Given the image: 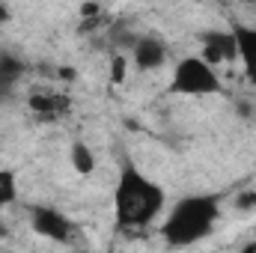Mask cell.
<instances>
[{
    "instance_id": "1",
    "label": "cell",
    "mask_w": 256,
    "mask_h": 253,
    "mask_svg": "<svg viewBox=\"0 0 256 253\" xmlns=\"http://www.w3.org/2000/svg\"><path fill=\"white\" fill-rule=\"evenodd\" d=\"M167 194L158 182L128 164L114 188V220L116 230H143L164 212Z\"/></svg>"
},
{
    "instance_id": "2",
    "label": "cell",
    "mask_w": 256,
    "mask_h": 253,
    "mask_svg": "<svg viewBox=\"0 0 256 253\" xmlns=\"http://www.w3.org/2000/svg\"><path fill=\"white\" fill-rule=\"evenodd\" d=\"M218 218H220V196L218 194H191V196H182L170 208L161 232H164L167 244L191 248L214 230Z\"/></svg>"
},
{
    "instance_id": "3",
    "label": "cell",
    "mask_w": 256,
    "mask_h": 253,
    "mask_svg": "<svg viewBox=\"0 0 256 253\" xmlns=\"http://www.w3.org/2000/svg\"><path fill=\"white\" fill-rule=\"evenodd\" d=\"M220 74L218 68L208 63L202 54L182 57L173 74H170V90L176 96H191V98H206V96H218L220 92Z\"/></svg>"
},
{
    "instance_id": "4",
    "label": "cell",
    "mask_w": 256,
    "mask_h": 253,
    "mask_svg": "<svg viewBox=\"0 0 256 253\" xmlns=\"http://www.w3.org/2000/svg\"><path fill=\"white\" fill-rule=\"evenodd\" d=\"M30 226H33L36 236L51 238V242H68L72 232H74L72 220L66 218L60 208H54V206H36L30 212Z\"/></svg>"
},
{
    "instance_id": "5",
    "label": "cell",
    "mask_w": 256,
    "mask_h": 253,
    "mask_svg": "<svg viewBox=\"0 0 256 253\" xmlns=\"http://www.w3.org/2000/svg\"><path fill=\"white\" fill-rule=\"evenodd\" d=\"M200 54L214 66V68L238 63V48H236L232 30H208V33H202V39H200Z\"/></svg>"
},
{
    "instance_id": "6",
    "label": "cell",
    "mask_w": 256,
    "mask_h": 253,
    "mask_svg": "<svg viewBox=\"0 0 256 253\" xmlns=\"http://www.w3.org/2000/svg\"><path fill=\"white\" fill-rule=\"evenodd\" d=\"M131 63L140 72H152L167 63V45L158 36H137L131 45Z\"/></svg>"
},
{
    "instance_id": "7",
    "label": "cell",
    "mask_w": 256,
    "mask_h": 253,
    "mask_svg": "<svg viewBox=\"0 0 256 253\" xmlns=\"http://www.w3.org/2000/svg\"><path fill=\"white\" fill-rule=\"evenodd\" d=\"M236 36V48H238V63L244 68V78L256 86V27L254 24H232L230 27Z\"/></svg>"
},
{
    "instance_id": "8",
    "label": "cell",
    "mask_w": 256,
    "mask_h": 253,
    "mask_svg": "<svg viewBox=\"0 0 256 253\" xmlns=\"http://www.w3.org/2000/svg\"><path fill=\"white\" fill-rule=\"evenodd\" d=\"M68 108H72L68 96L57 92V90H33L30 92V110L42 120H60L68 114Z\"/></svg>"
},
{
    "instance_id": "9",
    "label": "cell",
    "mask_w": 256,
    "mask_h": 253,
    "mask_svg": "<svg viewBox=\"0 0 256 253\" xmlns=\"http://www.w3.org/2000/svg\"><path fill=\"white\" fill-rule=\"evenodd\" d=\"M68 164H72V170H74L78 176H92L96 167H98V158H96V152L90 149V143L74 140V143L68 146Z\"/></svg>"
},
{
    "instance_id": "10",
    "label": "cell",
    "mask_w": 256,
    "mask_h": 253,
    "mask_svg": "<svg viewBox=\"0 0 256 253\" xmlns=\"http://www.w3.org/2000/svg\"><path fill=\"white\" fill-rule=\"evenodd\" d=\"M21 74H24V66L18 63L15 57L3 54V57H0V92L12 90V86L21 80Z\"/></svg>"
},
{
    "instance_id": "11",
    "label": "cell",
    "mask_w": 256,
    "mask_h": 253,
    "mask_svg": "<svg viewBox=\"0 0 256 253\" xmlns=\"http://www.w3.org/2000/svg\"><path fill=\"white\" fill-rule=\"evenodd\" d=\"M18 200V176L6 167H0V208H9L15 206Z\"/></svg>"
},
{
    "instance_id": "12",
    "label": "cell",
    "mask_w": 256,
    "mask_h": 253,
    "mask_svg": "<svg viewBox=\"0 0 256 253\" xmlns=\"http://www.w3.org/2000/svg\"><path fill=\"white\" fill-rule=\"evenodd\" d=\"M128 74V57L126 54H116L114 60H110V80L114 84H122Z\"/></svg>"
},
{
    "instance_id": "13",
    "label": "cell",
    "mask_w": 256,
    "mask_h": 253,
    "mask_svg": "<svg viewBox=\"0 0 256 253\" xmlns=\"http://www.w3.org/2000/svg\"><path fill=\"white\" fill-rule=\"evenodd\" d=\"M256 206V190H244L236 196V208H254Z\"/></svg>"
},
{
    "instance_id": "14",
    "label": "cell",
    "mask_w": 256,
    "mask_h": 253,
    "mask_svg": "<svg viewBox=\"0 0 256 253\" xmlns=\"http://www.w3.org/2000/svg\"><path fill=\"white\" fill-rule=\"evenodd\" d=\"M9 18H12V15H9V6H6V3L0 0V27H3V24H6Z\"/></svg>"
},
{
    "instance_id": "15",
    "label": "cell",
    "mask_w": 256,
    "mask_h": 253,
    "mask_svg": "<svg viewBox=\"0 0 256 253\" xmlns=\"http://www.w3.org/2000/svg\"><path fill=\"white\" fill-rule=\"evenodd\" d=\"M250 250H256V242H254V244H250Z\"/></svg>"
},
{
    "instance_id": "16",
    "label": "cell",
    "mask_w": 256,
    "mask_h": 253,
    "mask_svg": "<svg viewBox=\"0 0 256 253\" xmlns=\"http://www.w3.org/2000/svg\"><path fill=\"white\" fill-rule=\"evenodd\" d=\"M0 236H3V224H0Z\"/></svg>"
}]
</instances>
